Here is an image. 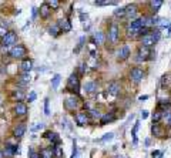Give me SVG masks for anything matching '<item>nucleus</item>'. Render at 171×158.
I'll return each instance as SVG.
<instances>
[{"mask_svg": "<svg viewBox=\"0 0 171 158\" xmlns=\"http://www.w3.org/2000/svg\"><path fill=\"white\" fill-rule=\"evenodd\" d=\"M34 100H36V93H34V91H32V93L29 94V103H33Z\"/></svg>", "mask_w": 171, "mask_h": 158, "instance_id": "obj_39", "label": "nucleus"}, {"mask_svg": "<svg viewBox=\"0 0 171 158\" xmlns=\"http://www.w3.org/2000/svg\"><path fill=\"white\" fill-rule=\"evenodd\" d=\"M147 117H148V113H147V111H143V113H141V118L144 120V118H147Z\"/></svg>", "mask_w": 171, "mask_h": 158, "instance_id": "obj_43", "label": "nucleus"}, {"mask_svg": "<svg viewBox=\"0 0 171 158\" xmlns=\"http://www.w3.org/2000/svg\"><path fill=\"white\" fill-rule=\"evenodd\" d=\"M32 67H33V61L32 60H24L21 63V66H20V70L23 71V73H29V71L32 70Z\"/></svg>", "mask_w": 171, "mask_h": 158, "instance_id": "obj_18", "label": "nucleus"}, {"mask_svg": "<svg viewBox=\"0 0 171 158\" xmlns=\"http://www.w3.org/2000/svg\"><path fill=\"white\" fill-rule=\"evenodd\" d=\"M137 14V6L136 4H128L125 7V17L128 19H134Z\"/></svg>", "mask_w": 171, "mask_h": 158, "instance_id": "obj_14", "label": "nucleus"}, {"mask_svg": "<svg viewBox=\"0 0 171 158\" xmlns=\"http://www.w3.org/2000/svg\"><path fill=\"white\" fill-rule=\"evenodd\" d=\"M60 32H61V30H60V27H59L57 24H54V26H50V27H49V33H50V36H53V37H57Z\"/></svg>", "mask_w": 171, "mask_h": 158, "instance_id": "obj_25", "label": "nucleus"}, {"mask_svg": "<svg viewBox=\"0 0 171 158\" xmlns=\"http://www.w3.org/2000/svg\"><path fill=\"white\" fill-rule=\"evenodd\" d=\"M0 158H3V153L1 151H0Z\"/></svg>", "mask_w": 171, "mask_h": 158, "instance_id": "obj_47", "label": "nucleus"}, {"mask_svg": "<svg viewBox=\"0 0 171 158\" xmlns=\"http://www.w3.org/2000/svg\"><path fill=\"white\" fill-rule=\"evenodd\" d=\"M114 120H116V114H114L113 111H110V113H107L105 115H103L101 117V124L111 123V121H114Z\"/></svg>", "mask_w": 171, "mask_h": 158, "instance_id": "obj_20", "label": "nucleus"}, {"mask_svg": "<svg viewBox=\"0 0 171 158\" xmlns=\"http://www.w3.org/2000/svg\"><path fill=\"white\" fill-rule=\"evenodd\" d=\"M10 54L13 58H24L27 56V49L23 44H17L10 50Z\"/></svg>", "mask_w": 171, "mask_h": 158, "instance_id": "obj_3", "label": "nucleus"}, {"mask_svg": "<svg viewBox=\"0 0 171 158\" xmlns=\"http://www.w3.org/2000/svg\"><path fill=\"white\" fill-rule=\"evenodd\" d=\"M67 90L79 93V90H80V77H79L77 74H71V76L68 77V80H67Z\"/></svg>", "mask_w": 171, "mask_h": 158, "instance_id": "obj_2", "label": "nucleus"}, {"mask_svg": "<svg viewBox=\"0 0 171 158\" xmlns=\"http://www.w3.org/2000/svg\"><path fill=\"white\" fill-rule=\"evenodd\" d=\"M154 57V53L151 49L148 47H140L138 49V53H137V60L138 61H147V60H153Z\"/></svg>", "mask_w": 171, "mask_h": 158, "instance_id": "obj_1", "label": "nucleus"}, {"mask_svg": "<svg viewBox=\"0 0 171 158\" xmlns=\"http://www.w3.org/2000/svg\"><path fill=\"white\" fill-rule=\"evenodd\" d=\"M128 27H131V29H144L145 27V17H141V19H136V20H133L131 23H130V26Z\"/></svg>", "mask_w": 171, "mask_h": 158, "instance_id": "obj_11", "label": "nucleus"}, {"mask_svg": "<svg viewBox=\"0 0 171 158\" xmlns=\"http://www.w3.org/2000/svg\"><path fill=\"white\" fill-rule=\"evenodd\" d=\"M44 137L46 138H49V140L53 142V144H59V135L56 134V133H51V131H47L46 134H44Z\"/></svg>", "mask_w": 171, "mask_h": 158, "instance_id": "obj_23", "label": "nucleus"}, {"mask_svg": "<svg viewBox=\"0 0 171 158\" xmlns=\"http://www.w3.org/2000/svg\"><path fill=\"white\" fill-rule=\"evenodd\" d=\"M113 137H114L113 134H107V135H104V137H103V138H101L100 141H108V140H111Z\"/></svg>", "mask_w": 171, "mask_h": 158, "instance_id": "obj_40", "label": "nucleus"}, {"mask_svg": "<svg viewBox=\"0 0 171 158\" xmlns=\"http://www.w3.org/2000/svg\"><path fill=\"white\" fill-rule=\"evenodd\" d=\"M14 113H16V115H24L27 113V105L24 103H17L14 105Z\"/></svg>", "mask_w": 171, "mask_h": 158, "instance_id": "obj_15", "label": "nucleus"}, {"mask_svg": "<svg viewBox=\"0 0 171 158\" xmlns=\"http://www.w3.org/2000/svg\"><path fill=\"white\" fill-rule=\"evenodd\" d=\"M74 118H76V123L79 124V125H86V124L88 123V117H87L86 113H76Z\"/></svg>", "mask_w": 171, "mask_h": 158, "instance_id": "obj_13", "label": "nucleus"}, {"mask_svg": "<svg viewBox=\"0 0 171 158\" xmlns=\"http://www.w3.org/2000/svg\"><path fill=\"white\" fill-rule=\"evenodd\" d=\"M36 14H37V9L33 7V17H36Z\"/></svg>", "mask_w": 171, "mask_h": 158, "instance_id": "obj_46", "label": "nucleus"}, {"mask_svg": "<svg viewBox=\"0 0 171 158\" xmlns=\"http://www.w3.org/2000/svg\"><path fill=\"white\" fill-rule=\"evenodd\" d=\"M50 6H49V3H43L41 6H40V9H39V13H40V17L41 19H47L50 16Z\"/></svg>", "mask_w": 171, "mask_h": 158, "instance_id": "obj_10", "label": "nucleus"}, {"mask_svg": "<svg viewBox=\"0 0 171 158\" xmlns=\"http://www.w3.org/2000/svg\"><path fill=\"white\" fill-rule=\"evenodd\" d=\"M163 3H164L163 0H153V1H150V6L154 12H158V9L163 6Z\"/></svg>", "mask_w": 171, "mask_h": 158, "instance_id": "obj_24", "label": "nucleus"}, {"mask_svg": "<svg viewBox=\"0 0 171 158\" xmlns=\"http://www.w3.org/2000/svg\"><path fill=\"white\" fill-rule=\"evenodd\" d=\"M44 114H46V115H49V114H50V108H49V98H46V100H44Z\"/></svg>", "mask_w": 171, "mask_h": 158, "instance_id": "obj_35", "label": "nucleus"}, {"mask_svg": "<svg viewBox=\"0 0 171 158\" xmlns=\"http://www.w3.org/2000/svg\"><path fill=\"white\" fill-rule=\"evenodd\" d=\"M29 81H30V74H29V73H23V76L20 77V83L26 84V83H29Z\"/></svg>", "mask_w": 171, "mask_h": 158, "instance_id": "obj_34", "label": "nucleus"}, {"mask_svg": "<svg viewBox=\"0 0 171 158\" xmlns=\"http://www.w3.org/2000/svg\"><path fill=\"white\" fill-rule=\"evenodd\" d=\"M16 41H17V36H16L14 32H7L6 34L3 36V38H1V44H3L4 47H7V46H13Z\"/></svg>", "mask_w": 171, "mask_h": 158, "instance_id": "obj_4", "label": "nucleus"}, {"mask_svg": "<svg viewBox=\"0 0 171 158\" xmlns=\"http://www.w3.org/2000/svg\"><path fill=\"white\" fill-rule=\"evenodd\" d=\"M49 6H50V7H53V9H59L60 3H59V1H56V0H53V1H50V3H49Z\"/></svg>", "mask_w": 171, "mask_h": 158, "instance_id": "obj_38", "label": "nucleus"}, {"mask_svg": "<svg viewBox=\"0 0 171 158\" xmlns=\"http://www.w3.org/2000/svg\"><path fill=\"white\" fill-rule=\"evenodd\" d=\"M114 16H117V17H124V16H125V7H119V9H116V10H114Z\"/></svg>", "mask_w": 171, "mask_h": 158, "instance_id": "obj_32", "label": "nucleus"}, {"mask_svg": "<svg viewBox=\"0 0 171 158\" xmlns=\"http://www.w3.org/2000/svg\"><path fill=\"white\" fill-rule=\"evenodd\" d=\"M108 38L113 44H116L119 41V26L117 24H111V27L108 30Z\"/></svg>", "mask_w": 171, "mask_h": 158, "instance_id": "obj_6", "label": "nucleus"}, {"mask_svg": "<svg viewBox=\"0 0 171 158\" xmlns=\"http://www.w3.org/2000/svg\"><path fill=\"white\" fill-rule=\"evenodd\" d=\"M57 26L60 27L61 32H70V30H71V23L68 21L67 19H60V20L57 21Z\"/></svg>", "mask_w": 171, "mask_h": 158, "instance_id": "obj_12", "label": "nucleus"}, {"mask_svg": "<svg viewBox=\"0 0 171 158\" xmlns=\"http://www.w3.org/2000/svg\"><path fill=\"white\" fill-rule=\"evenodd\" d=\"M120 83L119 81H110L108 83V86H107V91H108V94H111V95H117L120 93Z\"/></svg>", "mask_w": 171, "mask_h": 158, "instance_id": "obj_9", "label": "nucleus"}, {"mask_svg": "<svg viewBox=\"0 0 171 158\" xmlns=\"http://www.w3.org/2000/svg\"><path fill=\"white\" fill-rule=\"evenodd\" d=\"M161 86L163 87H171V76H163L161 78Z\"/></svg>", "mask_w": 171, "mask_h": 158, "instance_id": "obj_26", "label": "nucleus"}, {"mask_svg": "<svg viewBox=\"0 0 171 158\" xmlns=\"http://www.w3.org/2000/svg\"><path fill=\"white\" fill-rule=\"evenodd\" d=\"M151 133H153L155 137H161L164 134V130L160 127V124H153L151 125Z\"/></svg>", "mask_w": 171, "mask_h": 158, "instance_id": "obj_21", "label": "nucleus"}, {"mask_svg": "<svg viewBox=\"0 0 171 158\" xmlns=\"http://www.w3.org/2000/svg\"><path fill=\"white\" fill-rule=\"evenodd\" d=\"M130 54H131L130 47H128V46H123L119 52H117V60H119V61H124V60H127V58L130 57Z\"/></svg>", "mask_w": 171, "mask_h": 158, "instance_id": "obj_7", "label": "nucleus"}, {"mask_svg": "<svg viewBox=\"0 0 171 158\" xmlns=\"http://www.w3.org/2000/svg\"><path fill=\"white\" fill-rule=\"evenodd\" d=\"M54 157H57V158H63V157H64V153L61 151V148H60V145H59V144H54Z\"/></svg>", "mask_w": 171, "mask_h": 158, "instance_id": "obj_28", "label": "nucleus"}, {"mask_svg": "<svg viewBox=\"0 0 171 158\" xmlns=\"http://www.w3.org/2000/svg\"><path fill=\"white\" fill-rule=\"evenodd\" d=\"M77 157V145H76V141L73 142V153H71V157L70 158H76Z\"/></svg>", "mask_w": 171, "mask_h": 158, "instance_id": "obj_36", "label": "nucleus"}, {"mask_svg": "<svg viewBox=\"0 0 171 158\" xmlns=\"http://www.w3.org/2000/svg\"><path fill=\"white\" fill-rule=\"evenodd\" d=\"M40 155H41V158H51L54 155V145H51L49 148H43L40 151Z\"/></svg>", "mask_w": 171, "mask_h": 158, "instance_id": "obj_16", "label": "nucleus"}, {"mask_svg": "<svg viewBox=\"0 0 171 158\" xmlns=\"http://www.w3.org/2000/svg\"><path fill=\"white\" fill-rule=\"evenodd\" d=\"M163 115H164V113H161V111H154V114H153V123L154 124H158V121L160 120H163Z\"/></svg>", "mask_w": 171, "mask_h": 158, "instance_id": "obj_27", "label": "nucleus"}, {"mask_svg": "<svg viewBox=\"0 0 171 158\" xmlns=\"http://www.w3.org/2000/svg\"><path fill=\"white\" fill-rule=\"evenodd\" d=\"M163 32H164V34H165V37H168V36H170V33H171V26H168V27H165V29H164Z\"/></svg>", "mask_w": 171, "mask_h": 158, "instance_id": "obj_41", "label": "nucleus"}, {"mask_svg": "<svg viewBox=\"0 0 171 158\" xmlns=\"http://www.w3.org/2000/svg\"><path fill=\"white\" fill-rule=\"evenodd\" d=\"M163 121H164V124H165L167 127H171V111L164 113V115H163Z\"/></svg>", "mask_w": 171, "mask_h": 158, "instance_id": "obj_30", "label": "nucleus"}, {"mask_svg": "<svg viewBox=\"0 0 171 158\" xmlns=\"http://www.w3.org/2000/svg\"><path fill=\"white\" fill-rule=\"evenodd\" d=\"M91 41H93L94 44H103V43H104V34H103V32H96V33H94V37L91 38Z\"/></svg>", "mask_w": 171, "mask_h": 158, "instance_id": "obj_17", "label": "nucleus"}, {"mask_svg": "<svg viewBox=\"0 0 171 158\" xmlns=\"http://www.w3.org/2000/svg\"><path fill=\"white\" fill-rule=\"evenodd\" d=\"M170 26V20H165V19H160V21H158V26H157V29L160 30V29H165V27H168Z\"/></svg>", "mask_w": 171, "mask_h": 158, "instance_id": "obj_29", "label": "nucleus"}, {"mask_svg": "<svg viewBox=\"0 0 171 158\" xmlns=\"http://www.w3.org/2000/svg\"><path fill=\"white\" fill-rule=\"evenodd\" d=\"M147 98H148V95H141V97H140V100H141V101H145Z\"/></svg>", "mask_w": 171, "mask_h": 158, "instance_id": "obj_45", "label": "nucleus"}, {"mask_svg": "<svg viewBox=\"0 0 171 158\" xmlns=\"http://www.w3.org/2000/svg\"><path fill=\"white\" fill-rule=\"evenodd\" d=\"M84 90H86V93H94L97 90V84L94 81H88V83L84 84Z\"/></svg>", "mask_w": 171, "mask_h": 158, "instance_id": "obj_22", "label": "nucleus"}, {"mask_svg": "<svg viewBox=\"0 0 171 158\" xmlns=\"http://www.w3.org/2000/svg\"><path fill=\"white\" fill-rule=\"evenodd\" d=\"M77 105H79V98L76 95L68 97V98H66V101H64V107L67 108L68 111H73L74 108H77Z\"/></svg>", "mask_w": 171, "mask_h": 158, "instance_id": "obj_8", "label": "nucleus"}, {"mask_svg": "<svg viewBox=\"0 0 171 158\" xmlns=\"http://www.w3.org/2000/svg\"><path fill=\"white\" fill-rule=\"evenodd\" d=\"M60 74H56L54 77H53V80H51V87L53 88H57L59 87V84H60Z\"/></svg>", "mask_w": 171, "mask_h": 158, "instance_id": "obj_31", "label": "nucleus"}, {"mask_svg": "<svg viewBox=\"0 0 171 158\" xmlns=\"http://www.w3.org/2000/svg\"><path fill=\"white\" fill-rule=\"evenodd\" d=\"M29 158H41V155H40V153H36L33 150H30V157Z\"/></svg>", "mask_w": 171, "mask_h": 158, "instance_id": "obj_37", "label": "nucleus"}, {"mask_svg": "<svg viewBox=\"0 0 171 158\" xmlns=\"http://www.w3.org/2000/svg\"><path fill=\"white\" fill-rule=\"evenodd\" d=\"M87 17H88V16H87V14H84V13H83V14L80 16V19H81V21H86V20H87Z\"/></svg>", "mask_w": 171, "mask_h": 158, "instance_id": "obj_44", "label": "nucleus"}, {"mask_svg": "<svg viewBox=\"0 0 171 158\" xmlns=\"http://www.w3.org/2000/svg\"><path fill=\"white\" fill-rule=\"evenodd\" d=\"M130 78L134 83H140L144 78V71L141 70V69H138V67H134L133 70L130 71Z\"/></svg>", "mask_w": 171, "mask_h": 158, "instance_id": "obj_5", "label": "nucleus"}, {"mask_svg": "<svg viewBox=\"0 0 171 158\" xmlns=\"http://www.w3.org/2000/svg\"><path fill=\"white\" fill-rule=\"evenodd\" d=\"M40 128H43V124H37L36 127H33V128H32V131H36V130H40Z\"/></svg>", "mask_w": 171, "mask_h": 158, "instance_id": "obj_42", "label": "nucleus"}, {"mask_svg": "<svg viewBox=\"0 0 171 158\" xmlns=\"http://www.w3.org/2000/svg\"><path fill=\"white\" fill-rule=\"evenodd\" d=\"M13 98H14L16 101H19V103H21V100L24 98V94H23L21 91H14V93H13Z\"/></svg>", "mask_w": 171, "mask_h": 158, "instance_id": "obj_33", "label": "nucleus"}, {"mask_svg": "<svg viewBox=\"0 0 171 158\" xmlns=\"http://www.w3.org/2000/svg\"><path fill=\"white\" fill-rule=\"evenodd\" d=\"M24 133H26V125H24V124H20V125H17L16 128H14V131H13L14 137H17V138L23 137V134H24Z\"/></svg>", "mask_w": 171, "mask_h": 158, "instance_id": "obj_19", "label": "nucleus"}]
</instances>
